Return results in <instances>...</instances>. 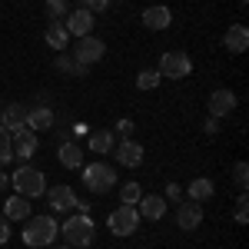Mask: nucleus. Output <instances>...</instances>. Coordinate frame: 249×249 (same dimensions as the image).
<instances>
[{"mask_svg": "<svg viewBox=\"0 0 249 249\" xmlns=\"http://www.w3.org/2000/svg\"><path fill=\"white\" fill-rule=\"evenodd\" d=\"M60 163H63L67 170H80V166H83V150H80L77 143L63 140V143H60Z\"/></svg>", "mask_w": 249, "mask_h": 249, "instance_id": "nucleus-21", "label": "nucleus"}, {"mask_svg": "<svg viewBox=\"0 0 249 249\" xmlns=\"http://www.w3.org/2000/svg\"><path fill=\"white\" fill-rule=\"evenodd\" d=\"M206 107H210V116L223 120V116H230L232 110H236V93H232V90H213L210 100H206Z\"/></svg>", "mask_w": 249, "mask_h": 249, "instance_id": "nucleus-10", "label": "nucleus"}, {"mask_svg": "<svg viewBox=\"0 0 249 249\" xmlns=\"http://www.w3.org/2000/svg\"><path fill=\"white\" fill-rule=\"evenodd\" d=\"M133 120H126V116H123V120H120V123H116V133L123 136V140H130V136H133Z\"/></svg>", "mask_w": 249, "mask_h": 249, "instance_id": "nucleus-32", "label": "nucleus"}, {"mask_svg": "<svg viewBox=\"0 0 249 249\" xmlns=\"http://www.w3.org/2000/svg\"><path fill=\"white\" fill-rule=\"evenodd\" d=\"M140 196H143V186H140V183H126V186L120 190V203L136 206V203H140Z\"/></svg>", "mask_w": 249, "mask_h": 249, "instance_id": "nucleus-25", "label": "nucleus"}, {"mask_svg": "<svg viewBox=\"0 0 249 249\" xmlns=\"http://www.w3.org/2000/svg\"><path fill=\"white\" fill-rule=\"evenodd\" d=\"M23 243L34 249H43V246H53V239L60 236V226L53 216H30L23 219Z\"/></svg>", "mask_w": 249, "mask_h": 249, "instance_id": "nucleus-1", "label": "nucleus"}, {"mask_svg": "<svg viewBox=\"0 0 249 249\" xmlns=\"http://www.w3.org/2000/svg\"><path fill=\"white\" fill-rule=\"evenodd\" d=\"M176 226L183 232H190L196 230V226H203V203H183L179 210H176Z\"/></svg>", "mask_w": 249, "mask_h": 249, "instance_id": "nucleus-12", "label": "nucleus"}, {"mask_svg": "<svg viewBox=\"0 0 249 249\" xmlns=\"http://www.w3.org/2000/svg\"><path fill=\"white\" fill-rule=\"evenodd\" d=\"M249 219V199H246V193H239V199H236V223L243 226Z\"/></svg>", "mask_w": 249, "mask_h": 249, "instance_id": "nucleus-30", "label": "nucleus"}, {"mask_svg": "<svg viewBox=\"0 0 249 249\" xmlns=\"http://www.w3.org/2000/svg\"><path fill=\"white\" fill-rule=\"evenodd\" d=\"M27 123V107L23 103H10V107H3L0 110V126L7 130V133H14Z\"/></svg>", "mask_w": 249, "mask_h": 249, "instance_id": "nucleus-17", "label": "nucleus"}, {"mask_svg": "<svg viewBox=\"0 0 249 249\" xmlns=\"http://www.w3.org/2000/svg\"><path fill=\"white\" fill-rule=\"evenodd\" d=\"M232 183L239 186V193H246V186H249V166L243 163V160L232 166Z\"/></svg>", "mask_w": 249, "mask_h": 249, "instance_id": "nucleus-27", "label": "nucleus"}, {"mask_svg": "<svg viewBox=\"0 0 249 249\" xmlns=\"http://www.w3.org/2000/svg\"><path fill=\"white\" fill-rule=\"evenodd\" d=\"M90 150H93V153H110V150H113V133H110V130L90 133Z\"/></svg>", "mask_w": 249, "mask_h": 249, "instance_id": "nucleus-24", "label": "nucleus"}, {"mask_svg": "<svg viewBox=\"0 0 249 249\" xmlns=\"http://www.w3.org/2000/svg\"><path fill=\"white\" fill-rule=\"evenodd\" d=\"M103 53H107V43L100 37H80L77 40V47H73V60L77 63H83V67H93V63H100L103 60Z\"/></svg>", "mask_w": 249, "mask_h": 249, "instance_id": "nucleus-7", "label": "nucleus"}, {"mask_svg": "<svg viewBox=\"0 0 249 249\" xmlns=\"http://www.w3.org/2000/svg\"><path fill=\"white\" fill-rule=\"evenodd\" d=\"M107 226H110V232H113V236H133L136 226H140V213H136V206H126V203H120V206L110 213Z\"/></svg>", "mask_w": 249, "mask_h": 249, "instance_id": "nucleus-5", "label": "nucleus"}, {"mask_svg": "<svg viewBox=\"0 0 249 249\" xmlns=\"http://www.w3.org/2000/svg\"><path fill=\"white\" fill-rule=\"evenodd\" d=\"M57 249H73V246H67V243H63V246H57Z\"/></svg>", "mask_w": 249, "mask_h": 249, "instance_id": "nucleus-37", "label": "nucleus"}, {"mask_svg": "<svg viewBox=\"0 0 249 249\" xmlns=\"http://www.w3.org/2000/svg\"><path fill=\"white\" fill-rule=\"evenodd\" d=\"M190 199L193 203H206V199H210L213 193H216V186H213V179H206V176H199V179H193L190 183Z\"/></svg>", "mask_w": 249, "mask_h": 249, "instance_id": "nucleus-22", "label": "nucleus"}, {"mask_svg": "<svg viewBox=\"0 0 249 249\" xmlns=\"http://www.w3.org/2000/svg\"><path fill=\"white\" fill-rule=\"evenodd\" d=\"M43 40H47V47H53V50H67V43H70V34H67V27H63V20H50L47 23V34H43Z\"/></svg>", "mask_w": 249, "mask_h": 249, "instance_id": "nucleus-20", "label": "nucleus"}, {"mask_svg": "<svg viewBox=\"0 0 249 249\" xmlns=\"http://www.w3.org/2000/svg\"><path fill=\"white\" fill-rule=\"evenodd\" d=\"M163 199H176V203H179V199H183V190H179L176 183H170V186H166V196H163Z\"/></svg>", "mask_w": 249, "mask_h": 249, "instance_id": "nucleus-33", "label": "nucleus"}, {"mask_svg": "<svg viewBox=\"0 0 249 249\" xmlns=\"http://www.w3.org/2000/svg\"><path fill=\"white\" fill-rule=\"evenodd\" d=\"M160 73H156V70H143V73H140V77H136V87H140V90H156V87H160Z\"/></svg>", "mask_w": 249, "mask_h": 249, "instance_id": "nucleus-28", "label": "nucleus"}, {"mask_svg": "<svg viewBox=\"0 0 249 249\" xmlns=\"http://www.w3.org/2000/svg\"><path fill=\"white\" fill-rule=\"evenodd\" d=\"M57 70H60V73H70V77H87V70H90V67H83V63H77L73 57L60 53V57H57Z\"/></svg>", "mask_w": 249, "mask_h": 249, "instance_id": "nucleus-23", "label": "nucleus"}, {"mask_svg": "<svg viewBox=\"0 0 249 249\" xmlns=\"http://www.w3.org/2000/svg\"><path fill=\"white\" fill-rule=\"evenodd\" d=\"M239 3H246V0H239Z\"/></svg>", "mask_w": 249, "mask_h": 249, "instance_id": "nucleus-38", "label": "nucleus"}, {"mask_svg": "<svg viewBox=\"0 0 249 249\" xmlns=\"http://www.w3.org/2000/svg\"><path fill=\"white\" fill-rule=\"evenodd\" d=\"M143 23H146L150 30H166V27L173 23L170 7H163V3H156V7H146V10H143Z\"/></svg>", "mask_w": 249, "mask_h": 249, "instance_id": "nucleus-18", "label": "nucleus"}, {"mask_svg": "<svg viewBox=\"0 0 249 249\" xmlns=\"http://www.w3.org/2000/svg\"><path fill=\"white\" fill-rule=\"evenodd\" d=\"M160 77H173V80H183L193 73V60L183 53V50H170L160 57V67H156Z\"/></svg>", "mask_w": 249, "mask_h": 249, "instance_id": "nucleus-6", "label": "nucleus"}, {"mask_svg": "<svg viewBox=\"0 0 249 249\" xmlns=\"http://www.w3.org/2000/svg\"><path fill=\"white\" fill-rule=\"evenodd\" d=\"M23 126L34 130V133L50 130V126H53V110H50L47 103H34V107H27V123H23Z\"/></svg>", "mask_w": 249, "mask_h": 249, "instance_id": "nucleus-11", "label": "nucleus"}, {"mask_svg": "<svg viewBox=\"0 0 249 249\" xmlns=\"http://www.w3.org/2000/svg\"><path fill=\"white\" fill-rule=\"evenodd\" d=\"M203 126H206V133H210V136H213V133H219V120H216V116H210Z\"/></svg>", "mask_w": 249, "mask_h": 249, "instance_id": "nucleus-35", "label": "nucleus"}, {"mask_svg": "<svg viewBox=\"0 0 249 249\" xmlns=\"http://www.w3.org/2000/svg\"><path fill=\"white\" fill-rule=\"evenodd\" d=\"M7 186H10V176H7V173H0V190H7Z\"/></svg>", "mask_w": 249, "mask_h": 249, "instance_id": "nucleus-36", "label": "nucleus"}, {"mask_svg": "<svg viewBox=\"0 0 249 249\" xmlns=\"http://www.w3.org/2000/svg\"><path fill=\"white\" fill-rule=\"evenodd\" d=\"M93 23H96V17L90 14V10H83V7H77V10H70L67 17H63V27H67V34L70 37H90L93 34Z\"/></svg>", "mask_w": 249, "mask_h": 249, "instance_id": "nucleus-8", "label": "nucleus"}, {"mask_svg": "<svg viewBox=\"0 0 249 249\" xmlns=\"http://www.w3.org/2000/svg\"><path fill=\"white\" fill-rule=\"evenodd\" d=\"M136 206H140V219H163V216H166V199H163V196H153V193H150V196H146V193H143V196H140V203H136Z\"/></svg>", "mask_w": 249, "mask_h": 249, "instance_id": "nucleus-15", "label": "nucleus"}, {"mask_svg": "<svg viewBox=\"0 0 249 249\" xmlns=\"http://www.w3.org/2000/svg\"><path fill=\"white\" fill-rule=\"evenodd\" d=\"M14 160V146H10V133L0 126V166H7Z\"/></svg>", "mask_w": 249, "mask_h": 249, "instance_id": "nucleus-29", "label": "nucleus"}, {"mask_svg": "<svg viewBox=\"0 0 249 249\" xmlns=\"http://www.w3.org/2000/svg\"><path fill=\"white\" fill-rule=\"evenodd\" d=\"M3 219L7 223H23V219H30V199L27 196H10L7 203H3Z\"/></svg>", "mask_w": 249, "mask_h": 249, "instance_id": "nucleus-16", "label": "nucleus"}, {"mask_svg": "<svg viewBox=\"0 0 249 249\" xmlns=\"http://www.w3.org/2000/svg\"><path fill=\"white\" fill-rule=\"evenodd\" d=\"M93 219L90 216H67V223L60 226V236L67 239V246H73V249H83V246H90L93 243Z\"/></svg>", "mask_w": 249, "mask_h": 249, "instance_id": "nucleus-2", "label": "nucleus"}, {"mask_svg": "<svg viewBox=\"0 0 249 249\" xmlns=\"http://www.w3.org/2000/svg\"><path fill=\"white\" fill-rule=\"evenodd\" d=\"M7 239H10V223H7V219H3V213H0V246H3Z\"/></svg>", "mask_w": 249, "mask_h": 249, "instance_id": "nucleus-34", "label": "nucleus"}, {"mask_svg": "<svg viewBox=\"0 0 249 249\" xmlns=\"http://www.w3.org/2000/svg\"><path fill=\"white\" fill-rule=\"evenodd\" d=\"M83 186L96 196H103L116 186V170L110 163H90V166H83Z\"/></svg>", "mask_w": 249, "mask_h": 249, "instance_id": "nucleus-3", "label": "nucleus"}, {"mask_svg": "<svg viewBox=\"0 0 249 249\" xmlns=\"http://www.w3.org/2000/svg\"><path fill=\"white\" fill-rule=\"evenodd\" d=\"M47 199H50V210L53 213L77 210V193L70 190V186H50V190H47Z\"/></svg>", "mask_w": 249, "mask_h": 249, "instance_id": "nucleus-13", "label": "nucleus"}, {"mask_svg": "<svg viewBox=\"0 0 249 249\" xmlns=\"http://www.w3.org/2000/svg\"><path fill=\"white\" fill-rule=\"evenodd\" d=\"M223 43H226V50H230V53H246L249 30L243 27V23H232L230 30H226V37H223Z\"/></svg>", "mask_w": 249, "mask_h": 249, "instance_id": "nucleus-19", "label": "nucleus"}, {"mask_svg": "<svg viewBox=\"0 0 249 249\" xmlns=\"http://www.w3.org/2000/svg\"><path fill=\"white\" fill-rule=\"evenodd\" d=\"M37 133L34 130H27V126H20V130H14L10 133V146H14V156L17 160H30V156L37 153Z\"/></svg>", "mask_w": 249, "mask_h": 249, "instance_id": "nucleus-9", "label": "nucleus"}, {"mask_svg": "<svg viewBox=\"0 0 249 249\" xmlns=\"http://www.w3.org/2000/svg\"><path fill=\"white\" fill-rule=\"evenodd\" d=\"M10 186L20 193V196H27V199H34V196H43L47 190V176L34 166H17V173L10 176Z\"/></svg>", "mask_w": 249, "mask_h": 249, "instance_id": "nucleus-4", "label": "nucleus"}, {"mask_svg": "<svg viewBox=\"0 0 249 249\" xmlns=\"http://www.w3.org/2000/svg\"><path fill=\"white\" fill-rule=\"evenodd\" d=\"M70 14V0H47V17L50 20H63Z\"/></svg>", "mask_w": 249, "mask_h": 249, "instance_id": "nucleus-26", "label": "nucleus"}, {"mask_svg": "<svg viewBox=\"0 0 249 249\" xmlns=\"http://www.w3.org/2000/svg\"><path fill=\"white\" fill-rule=\"evenodd\" d=\"M80 7H83V10H90V14H103V10H107V7H110V0H77Z\"/></svg>", "mask_w": 249, "mask_h": 249, "instance_id": "nucleus-31", "label": "nucleus"}, {"mask_svg": "<svg viewBox=\"0 0 249 249\" xmlns=\"http://www.w3.org/2000/svg\"><path fill=\"white\" fill-rule=\"evenodd\" d=\"M116 163L126 166V170H136V166L143 163V146H140L136 140H120V146H116Z\"/></svg>", "mask_w": 249, "mask_h": 249, "instance_id": "nucleus-14", "label": "nucleus"}]
</instances>
